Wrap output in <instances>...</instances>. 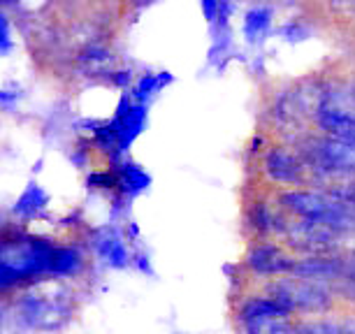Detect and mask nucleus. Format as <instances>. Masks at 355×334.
<instances>
[{
    "mask_svg": "<svg viewBox=\"0 0 355 334\" xmlns=\"http://www.w3.org/2000/svg\"><path fill=\"white\" fill-rule=\"evenodd\" d=\"M46 202H49V195H46L37 184H28L26 186V191L21 193V197L17 200V204L12 206V213L19 218L31 220V218H35L42 213Z\"/></svg>",
    "mask_w": 355,
    "mask_h": 334,
    "instance_id": "nucleus-1",
    "label": "nucleus"
},
{
    "mask_svg": "<svg viewBox=\"0 0 355 334\" xmlns=\"http://www.w3.org/2000/svg\"><path fill=\"white\" fill-rule=\"evenodd\" d=\"M96 249L98 253L107 260V265L112 267H125L130 263V253L125 249V244L121 242V237L116 232H103V237L96 239Z\"/></svg>",
    "mask_w": 355,
    "mask_h": 334,
    "instance_id": "nucleus-2",
    "label": "nucleus"
},
{
    "mask_svg": "<svg viewBox=\"0 0 355 334\" xmlns=\"http://www.w3.org/2000/svg\"><path fill=\"white\" fill-rule=\"evenodd\" d=\"M116 175V186L121 191V195H137L139 191H144L149 186V177L144 175V170H139L137 165L123 163L114 170Z\"/></svg>",
    "mask_w": 355,
    "mask_h": 334,
    "instance_id": "nucleus-3",
    "label": "nucleus"
},
{
    "mask_svg": "<svg viewBox=\"0 0 355 334\" xmlns=\"http://www.w3.org/2000/svg\"><path fill=\"white\" fill-rule=\"evenodd\" d=\"M79 267H82V256L75 249H53L51 253V265H49V274H56V276H68V274H75Z\"/></svg>",
    "mask_w": 355,
    "mask_h": 334,
    "instance_id": "nucleus-4",
    "label": "nucleus"
},
{
    "mask_svg": "<svg viewBox=\"0 0 355 334\" xmlns=\"http://www.w3.org/2000/svg\"><path fill=\"white\" fill-rule=\"evenodd\" d=\"M165 82H170V77H163V75H144L142 79H139V84H137V89H135V100H146L149 96H153L160 86H163Z\"/></svg>",
    "mask_w": 355,
    "mask_h": 334,
    "instance_id": "nucleus-5",
    "label": "nucleus"
},
{
    "mask_svg": "<svg viewBox=\"0 0 355 334\" xmlns=\"http://www.w3.org/2000/svg\"><path fill=\"white\" fill-rule=\"evenodd\" d=\"M267 26H270V12L267 10H256L251 12L249 17H246V35L249 37H256L260 35Z\"/></svg>",
    "mask_w": 355,
    "mask_h": 334,
    "instance_id": "nucleus-6",
    "label": "nucleus"
},
{
    "mask_svg": "<svg viewBox=\"0 0 355 334\" xmlns=\"http://www.w3.org/2000/svg\"><path fill=\"white\" fill-rule=\"evenodd\" d=\"M112 82L123 89V86H128V84L132 82V77H130V72H128V70H125V72H114V75H112Z\"/></svg>",
    "mask_w": 355,
    "mask_h": 334,
    "instance_id": "nucleus-7",
    "label": "nucleus"
}]
</instances>
